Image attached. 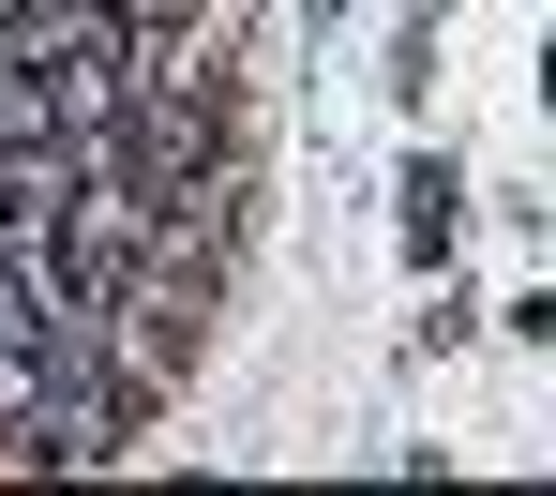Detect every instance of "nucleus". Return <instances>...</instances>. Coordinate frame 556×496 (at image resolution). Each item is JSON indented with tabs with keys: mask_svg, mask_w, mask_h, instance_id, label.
I'll return each mask as SVG.
<instances>
[{
	"mask_svg": "<svg viewBox=\"0 0 556 496\" xmlns=\"http://www.w3.org/2000/svg\"><path fill=\"white\" fill-rule=\"evenodd\" d=\"M466 181H452V166H406V256H452V226H466Z\"/></svg>",
	"mask_w": 556,
	"mask_h": 496,
	"instance_id": "obj_1",
	"label": "nucleus"
}]
</instances>
